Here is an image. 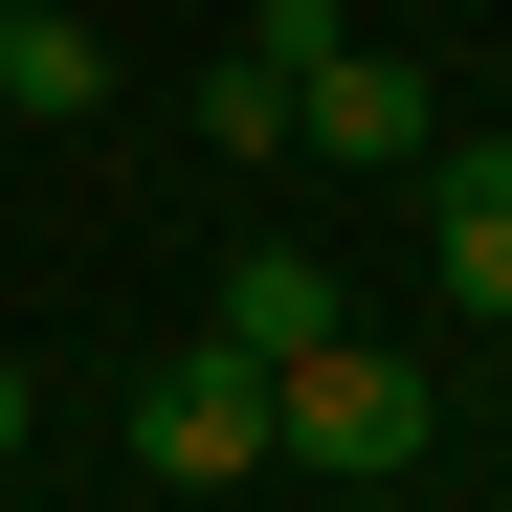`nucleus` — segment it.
<instances>
[{
	"instance_id": "obj_7",
	"label": "nucleus",
	"mask_w": 512,
	"mask_h": 512,
	"mask_svg": "<svg viewBox=\"0 0 512 512\" xmlns=\"http://www.w3.org/2000/svg\"><path fill=\"white\" fill-rule=\"evenodd\" d=\"M201 134L268 179V156H290V67H268V45H223V67H201Z\"/></svg>"
},
{
	"instance_id": "obj_4",
	"label": "nucleus",
	"mask_w": 512,
	"mask_h": 512,
	"mask_svg": "<svg viewBox=\"0 0 512 512\" xmlns=\"http://www.w3.org/2000/svg\"><path fill=\"white\" fill-rule=\"evenodd\" d=\"M401 179H423V290L512 312V134H446V156H401Z\"/></svg>"
},
{
	"instance_id": "obj_6",
	"label": "nucleus",
	"mask_w": 512,
	"mask_h": 512,
	"mask_svg": "<svg viewBox=\"0 0 512 512\" xmlns=\"http://www.w3.org/2000/svg\"><path fill=\"white\" fill-rule=\"evenodd\" d=\"M0 112H45V134H90V112H112V45L67 23V0H0Z\"/></svg>"
},
{
	"instance_id": "obj_1",
	"label": "nucleus",
	"mask_w": 512,
	"mask_h": 512,
	"mask_svg": "<svg viewBox=\"0 0 512 512\" xmlns=\"http://www.w3.org/2000/svg\"><path fill=\"white\" fill-rule=\"evenodd\" d=\"M423 423H446V401H423V357H401V334H312V357L268 379V446H312V468H423Z\"/></svg>"
},
{
	"instance_id": "obj_8",
	"label": "nucleus",
	"mask_w": 512,
	"mask_h": 512,
	"mask_svg": "<svg viewBox=\"0 0 512 512\" xmlns=\"http://www.w3.org/2000/svg\"><path fill=\"white\" fill-rule=\"evenodd\" d=\"M23 423H45V379H23V357H0V468H23Z\"/></svg>"
},
{
	"instance_id": "obj_3",
	"label": "nucleus",
	"mask_w": 512,
	"mask_h": 512,
	"mask_svg": "<svg viewBox=\"0 0 512 512\" xmlns=\"http://www.w3.org/2000/svg\"><path fill=\"white\" fill-rule=\"evenodd\" d=\"M290 156H334V179H401V156H423V67H379L357 23H334V45L290 67Z\"/></svg>"
},
{
	"instance_id": "obj_2",
	"label": "nucleus",
	"mask_w": 512,
	"mask_h": 512,
	"mask_svg": "<svg viewBox=\"0 0 512 512\" xmlns=\"http://www.w3.org/2000/svg\"><path fill=\"white\" fill-rule=\"evenodd\" d=\"M134 468H156V490H245V468H268V357L179 334V357L134 379Z\"/></svg>"
},
{
	"instance_id": "obj_5",
	"label": "nucleus",
	"mask_w": 512,
	"mask_h": 512,
	"mask_svg": "<svg viewBox=\"0 0 512 512\" xmlns=\"http://www.w3.org/2000/svg\"><path fill=\"white\" fill-rule=\"evenodd\" d=\"M201 334H223V357H268V379H290L312 334H357V312H334V268H312V245H245V268H223V312H201Z\"/></svg>"
}]
</instances>
